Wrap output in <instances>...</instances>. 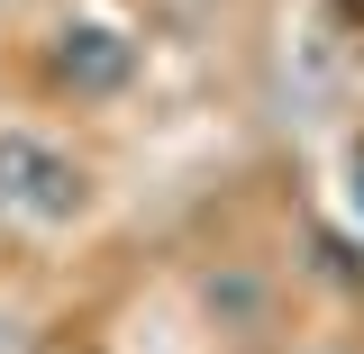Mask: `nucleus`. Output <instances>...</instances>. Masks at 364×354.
Returning a JSON list of instances; mask_svg holds the SVG:
<instances>
[{"label":"nucleus","mask_w":364,"mask_h":354,"mask_svg":"<svg viewBox=\"0 0 364 354\" xmlns=\"http://www.w3.org/2000/svg\"><path fill=\"white\" fill-rule=\"evenodd\" d=\"M128 73H136V55L109 28H64L55 37V82L73 100H109V91H128Z\"/></svg>","instance_id":"2"},{"label":"nucleus","mask_w":364,"mask_h":354,"mask_svg":"<svg viewBox=\"0 0 364 354\" xmlns=\"http://www.w3.org/2000/svg\"><path fill=\"white\" fill-rule=\"evenodd\" d=\"M82 164L64 155V145H46V136H0V209H18V219H73L82 209Z\"/></svg>","instance_id":"1"},{"label":"nucleus","mask_w":364,"mask_h":354,"mask_svg":"<svg viewBox=\"0 0 364 354\" xmlns=\"http://www.w3.org/2000/svg\"><path fill=\"white\" fill-rule=\"evenodd\" d=\"M355 191H364V164H355Z\"/></svg>","instance_id":"3"}]
</instances>
